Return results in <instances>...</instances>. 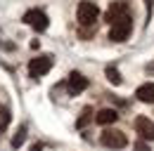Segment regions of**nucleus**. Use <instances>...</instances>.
<instances>
[{
	"mask_svg": "<svg viewBox=\"0 0 154 151\" xmlns=\"http://www.w3.org/2000/svg\"><path fill=\"white\" fill-rule=\"evenodd\" d=\"M31 151H43V144H40V142H38V144H33V147H31Z\"/></svg>",
	"mask_w": 154,
	"mask_h": 151,
	"instance_id": "f3484780",
	"label": "nucleus"
},
{
	"mask_svg": "<svg viewBox=\"0 0 154 151\" xmlns=\"http://www.w3.org/2000/svg\"><path fill=\"white\" fill-rule=\"evenodd\" d=\"M104 73H107V80H109L112 85H121V83H123V78H121V73L116 71L114 66H107V71H104Z\"/></svg>",
	"mask_w": 154,
	"mask_h": 151,
	"instance_id": "ddd939ff",
	"label": "nucleus"
},
{
	"mask_svg": "<svg viewBox=\"0 0 154 151\" xmlns=\"http://www.w3.org/2000/svg\"><path fill=\"white\" fill-rule=\"evenodd\" d=\"M135 151H149V147H147L145 142H137V144H135Z\"/></svg>",
	"mask_w": 154,
	"mask_h": 151,
	"instance_id": "2eb2a0df",
	"label": "nucleus"
},
{
	"mask_svg": "<svg viewBox=\"0 0 154 151\" xmlns=\"http://www.w3.org/2000/svg\"><path fill=\"white\" fill-rule=\"evenodd\" d=\"M123 14H131V10H128V2L126 0H116L109 5V10H107V14H104V21L107 24H114L119 17H123Z\"/></svg>",
	"mask_w": 154,
	"mask_h": 151,
	"instance_id": "0eeeda50",
	"label": "nucleus"
},
{
	"mask_svg": "<svg viewBox=\"0 0 154 151\" xmlns=\"http://www.w3.org/2000/svg\"><path fill=\"white\" fill-rule=\"evenodd\" d=\"M0 123H2V125H7V123H10V111H7V109H2V111H0Z\"/></svg>",
	"mask_w": 154,
	"mask_h": 151,
	"instance_id": "4468645a",
	"label": "nucleus"
},
{
	"mask_svg": "<svg viewBox=\"0 0 154 151\" xmlns=\"http://www.w3.org/2000/svg\"><path fill=\"white\" fill-rule=\"evenodd\" d=\"M85 87H88V78H83L78 71H71L69 73V83H66L69 94H78V92H83Z\"/></svg>",
	"mask_w": 154,
	"mask_h": 151,
	"instance_id": "6e6552de",
	"label": "nucleus"
},
{
	"mask_svg": "<svg viewBox=\"0 0 154 151\" xmlns=\"http://www.w3.org/2000/svg\"><path fill=\"white\" fill-rule=\"evenodd\" d=\"M131 31H133V19H131V14H123V17H119L114 24H112L109 40H114V43H123V40H128Z\"/></svg>",
	"mask_w": 154,
	"mask_h": 151,
	"instance_id": "f257e3e1",
	"label": "nucleus"
},
{
	"mask_svg": "<svg viewBox=\"0 0 154 151\" xmlns=\"http://www.w3.org/2000/svg\"><path fill=\"white\" fill-rule=\"evenodd\" d=\"M145 71H147V73L152 76V73H154V64H147V69H145Z\"/></svg>",
	"mask_w": 154,
	"mask_h": 151,
	"instance_id": "a211bd4d",
	"label": "nucleus"
},
{
	"mask_svg": "<svg viewBox=\"0 0 154 151\" xmlns=\"http://www.w3.org/2000/svg\"><path fill=\"white\" fill-rule=\"evenodd\" d=\"M135 97L145 104H154V83H145L135 90Z\"/></svg>",
	"mask_w": 154,
	"mask_h": 151,
	"instance_id": "1a4fd4ad",
	"label": "nucleus"
},
{
	"mask_svg": "<svg viewBox=\"0 0 154 151\" xmlns=\"http://www.w3.org/2000/svg\"><path fill=\"white\" fill-rule=\"evenodd\" d=\"M100 142H102L107 149H123V147L128 144V137L121 130H104L102 137H100Z\"/></svg>",
	"mask_w": 154,
	"mask_h": 151,
	"instance_id": "39448f33",
	"label": "nucleus"
},
{
	"mask_svg": "<svg viewBox=\"0 0 154 151\" xmlns=\"http://www.w3.org/2000/svg\"><path fill=\"white\" fill-rule=\"evenodd\" d=\"M133 125H135V132H137L142 139H149V142H154V123L147 118V116H137Z\"/></svg>",
	"mask_w": 154,
	"mask_h": 151,
	"instance_id": "423d86ee",
	"label": "nucleus"
},
{
	"mask_svg": "<svg viewBox=\"0 0 154 151\" xmlns=\"http://www.w3.org/2000/svg\"><path fill=\"white\" fill-rule=\"evenodd\" d=\"M90 120H95V116H93V109H83V113H81V118L76 120V128L81 130V128H85Z\"/></svg>",
	"mask_w": 154,
	"mask_h": 151,
	"instance_id": "f8f14e48",
	"label": "nucleus"
},
{
	"mask_svg": "<svg viewBox=\"0 0 154 151\" xmlns=\"http://www.w3.org/2000/svg\"><path fill=\"white\" fill-rule=\"evenodd\" d=\"M24 142H26V125H19V130L14 132V137H12V149H19Z\"/></svg>",
	"mask_w": 154,
	"mask_h": 151,
	"instance_id": "9b49d317",
	"label": "nucleus"
},
{
	"mask_svg": "<svg viewBox=\"0 0 154 151\" xmlns=\"http://www.w3.org/2000/svg\"><path fill=\"white\" fill-rule=\"evenodd\" d=\"M116 120H119L116 109H102V111L95 113V123H100V125H112V123H116Z\"/></svg>",
	"mask_w": 154,
	"mask_h": 151,
	"instance_id": "9d476101",
	"label": "nucleus"
},
{
	"mask_svg": "<svg viewBox=\"0 0 154 151\" xmlns=\"http://www.w3.org/2000/svg\"><path fill=\"white\" fill-rule=\"evenodd\" d=\"M24 24H29L31 28H36V31H45L48 26H50V19H48V14L43 12V10H29L26 14H24V19H21Z\"/></svg>",
	"mask_w": 154,
	"mask_h": 151,
	"instance_id": "20e7f679",
	"label": "nucleus"
},
{
	"mask_svg": "<svg viewBox=\"0 0 154 151\" xmlns=\"http://www.w3.org/2000/svg\"><path fill=\"white\" fill-rule=\"evenodd\" d=\"M147 2V21H152V0H145Z\"/></svg>",
	"mask_w": 154,
	"mask_h": 151,
	"instance_id": "dca6fc26",
	"label": "nucleus"
},
{
	"mask_svg": "<svg viewBox=\"0 0 154 151\" xmlns=\"http://www.w3.org/2000/svg\"><path fill=\"white\" fill-rule=\"evenodd\" d=\"M52 69V55H38L29 61V76L31 78H40Z\"/></svg>",
	"mask_w": 154,
	"mask_h": 151,
	"instance_id": "7ed1b4c3",
	"label": "nucleus"
},
{
	"mask_svg": "<svg viewBox=\"0 0 154 151\" xmlns=\"http://www.w3.org/2000/svg\"><path fill=\"white\" fill-rule=\"evenodd\" d=\"M76 14H78V24L81 26H93L97 21V17H100V7H97L95 2H90V0H83L78 5Z\"/></svg>",
	"mask_w": 154,
	"mask_h": 151,
	"instance_id": "f03ea898",
	"label": "nucleus"
},
{
	"mask_svg": "<svg viewBox=\"0 0 154 151\" xmlns=\"http://www.w3.org/2000/svg\"><path fill=\"white\" fill-rule=\"evenodd\" d=\"M2 130H5V125H2V123H0V132H2Z\"/></svg>",
	"mask_w": 154,
	"mask_h": 151,
	"instance_id": "6ab92c4d",
	"label": "nucleus"
}]
</instances>
